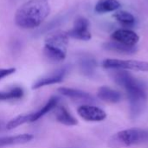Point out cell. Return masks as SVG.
I'll list each match as a JSON object with an SVG mask.
<instances>
[{
  "instance_id": "21",
  "label": "cell",
  "mask_w": 148,
  "mask_h": 148,
  "mask_svg": "<svg viewBox=\"0 0 148 148\" xmlns=\"http://www.w3.org/2000/svg\"><path fill=\"white\" fill-rule=\"evenodd\" d=\"M16 72L15 68H7V69H0V81L3 78L14 74Z\"/></svg>"
},
{
  "instance_id": "11",
  "label": "cell",
  "mask_w": 148,
  "mask_h": 148,
  "mask_svg": "<svg viewBox=\"0 0 148 148\" xmlns=\"http://www.w3.org/2000/svg\"><path fill=\"white\" fill-rule=\"evenodd\" d=\"M111 39L127 45H136L140 41V36L133 30L128 29H119L112 33Z\"/></svg>"
},
{
  "instance_id": "9",
  "label": "cell",
  "mask_w": 148,
  "mask_h": 148,
  "mask_svg": "<svg viewBox=\"0 0 148 148\" xmlns=\"http://www.w3.org/2000/svg\"><path fill=\"white\" fill-rule=\"evenodd\" d=\"M58 92L63 96L69 98L72 101H75L77 102H83V103L90 104L95 101L94 97L90 94L82 90L70 88H59Z\"/></svg>"
},
{
  "instance_id": "15",
  "label": "cell",
  "mask_w": 148,
  "mask_h": 148,
  "mask_svg": "<svg viewBox=\"0 0 148 148\" xmlns=\"http://www.w3.org/2000/svg\"><path fill=\"white\" fill-rule=\"evenodd\" d=\"M58 102H59V98L58 97H55V96L51 97L45 103V105L42 106L39 110L36 111V112H33V113H29V114H30V123L38 121L40 118L43 117L45 114L51 112L53 109H55L58 106Z\"/></svg>"
},
{
  "instance_id": "17",
  "label": "cell",
  "mask_w": 148,
  "mask_h": 148,
  "mask_svg": "<svg viewBox=\"0 0 148 148\" xmlns=\"http://www.w3.org/2000/svg\"><path fill=\"white\" fill-rule=\"evenodd\" d=\"M120 7L121 3L118 0H99L95 6V10L99 14H104L114 11Z\"/></svg>"
},
{
  "instance_id": "16",
  "label": "cell",
  "mask_w": 148,
  "mask_h": 148,
  "mask_svg": "<svg viewBox=\"0 0 148 148\" xmlns=\"http://www.w3.org/2000/svg\"><path fill=\"white\" fill-rule=\"evenodd\" d=\"M97 96L101 101L108 103H117L121 100V95L120 92L107 86H102L98 89Z\"/></svg>"
},
{
  "instance_id": "6",
  "label": "cell",
  "mask_w": 148,
  "mask_h": 148,
  "mask_svg": "<svg viewBox=\"0 0 148 148\" xmlns=\"http://www.w3.org/2000/svg\"><path fill=\"white\" fill-rule=\"evenodd\" d=\"M69 71V67L68 65L58 69L56 71L37 79L32 85V89H38L45 86L61 83L62 82H63Z\"/></svg>"
},
{
  "instance_id": "12",
  "label": "cell",
  "mask_w": 148,
  "mask_h": 148,
  "mask_svg": "<svg viewBox=\"0 0 148 148\" xmlns=\"http://www.w3.org/2000/svg\"><path fill=\"white\" fill-rule=\"evenodd\" d=\"M55 109V117L59 123L68 127L77 125V120L70 114V112L64 106H57Z\"/></svg>"
},
{
  "instance_id": "7",
  "label": "cell",
  "mask_w": 148,
  "mask_h": 148,
  "mask_svg": "<svg viewBox=\"0 0 148 148\" xmlns=\"http://www.w3.org/2000/svg\"><path fill=\"white\" fill-rule=\"evenodd\" d=\"M89 21L83 17H77L75 22L73 28L67 31L68 36L71 38L81 40V41H88L91 39V32L89 30Z\"/></svg>"
},
{
  "instance_id": "4",
  "label": "cell",
  "mask_w": 148,
  "mask_h": 148,
  "mask_svg": "<svg viewBox=\"0 0 148 148\" xmlns=\"http://www.w3.org/2000/svg\"><path fill=\"white\" fill-rule=\"evenodd\" d=\"M148 141V132L146 130L132 128L120 131L114 134L108 140L110 148H122L139 145Z\"/></svg>"
},
{
  "instance_id": "14",
  "label": "cell",
  "mask_w": 148,
  "mask_h": 148,
  "mask_svg": "<svg viewBox=\"0 0 148 148\" xmlns=\"http://www.w3.org/2000/svg\"><path fill=\"white\" fill-rule=\"evenodd\" d=\"M103 48L109 51H114V52H117V53H121V54H134L136 53L138 50V48L136 45H127L119 42H115V41H110V42H107L103 44Z\"/></svg>"
},
{
  "instance_id": "10",
  "label": "cell",
  "mask_w": 148,
  "mask_h": 148,
  "mask_svg": "<svg viewBox=\"0 0 148 148\" xmlns=\"http://www.w3.org/2000/svg\"><path fill=\"white\" fill-rule=\"evenodd\" d=\"M78 66L82 75L88 77H93L95 75L97 62L89 54H81L78 56Z\"/></svg>"
},
{
  "instance_id": "20",
  "label": "cell",
  "mask_w": 148,
  "mask_h": 148,
  "mask_svg": "<svg viewBox=\"0 0 148 148\" xmlns=\"http://www.w3.org/2000/svg\"><path fill=\"white\" fill-rule=\"evenodd\" d=\"M30 115L29 114H22V115H18L16 117H15L14 119L10 120L6 127L7 129L9 130H11V129H14L19 126H22L23 124H26V123H30Z\"/></svg>"
},
{
  "instance_id": "5",
  "label": "cell",
  "mask_w": 148,
  "mask_h": 148,
  "mask_svg": "<svg viewBox=\"0 0 148 148\" xmlns=\"http://www.w3.org/2000/svg\"><path fill=\"white\" fill-rule=\"evenodd\" d=\"M101 66L107 69H122L148 72V62L135 60H120V59H105Z\"/></svg>"
},
{
  "instance_id": "8",
  "label": "cell",
  "mask_w": 148,
  "mask_h": 148,
  "mask_svg": "<svg viewBox=\"0 0 148 148\" xmlns=\"http://www.w3.org/2000/svg\"><path fill=\"white\" fill-rule=\"evenodd\" d=\"M77 113L83 120L91 122L102 121L107 118V114L103 109L89 104L80 106L77 109Z\"/></svg>"
},
{
  "instance_id": "3",
  "label": "cell",
  "mask_w": 148,
  "mask_h": 148,
  "mask_svg": "<svg viewBox=\"0 0 148 148\" xmlns=\"http://www.w3.org/2000/svg\"><path fill=\"white\" fill-rule=\"evenodd\" d=\"M69 36L63 30H54L44 40L43 55L51 62H61L67 56Z\"/></svg>"
},
{
  "instance_id": "2",
  "label": "cell",
  "mask_w": 148,
  "mask_h": 148,
  "mask_svg": "<svg viewBox=\"0 0 148 148\" xmlns=\"http://www.w3.org/2000/svg\"><path fill=\"white\" fill-rule=\"evenodd\" d=\"M50 13L48 0H29L16 11L15 23L21 29H32L39 27Z\"/></svg>"
},
{
  "instance_id": "18",
  "label": "cell",
  "mask_w": 148,
  "mask_h": 148,
  "mask_svg": "<svg viewBox=\"0 0 148 148\" xmlns=\"http://www.w3.org/2000/svg\"><path fill=\"white\" fill-rule=\"evenodd\" d=\"M114 17L123 26L132 27L135 24V17L133 14L126 10H120L114 14Z\"/></svg>"
},
{
  "instance_id": "19",
  "label": "cell",
  "mask_w": 148,
  "mask_h": 148,
  "mask_svg": "<svg viewBox=\"0 0 148 148\" xmlns=\"http://www.w3.org/2000/svg\"><path fill=\"white\" fill-rule=\"evenodd\" d=\"M23 89L20 87H15L8 91L0 92V101H7L21 99L23 96Z\"/></svg>"
},
{
  "instance_id": "13",
  "label": "cell",
  "mask_w": 148,
  "mask_h": 148,
  "mask_svg": "<svg viewBox=\"0 0 148 148\" xmlns=\"http://www.w3.org/2000/svg\"><path fill=\"white\" fill-rule=\"evenodd\" d=\"M33 135L23 134L13 136H5L0 137V147H9V146H16V145H23L26 144L33 140Z\"/></svg>"
},
{
  "instance_id": "1",
  "label": "cell",
  "mask_w": 148,
  "mask_h": 148,
  "mask_svg": "<svg viewBox=\"0 0 148 148\" xmlns=\"http://www.w3.org/2000/svg\"><path fill=\"white\" fill-rule=\"evenodd\" d=\"M114 81L122 87L129 101V112L132 120L137 119L144 111L148 99L147 84L134 77L127 70L114 69L112 73Z\"/></svg>"
}]
</instances>
